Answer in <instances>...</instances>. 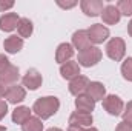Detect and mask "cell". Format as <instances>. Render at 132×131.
I'll use <instances>...</instances> for the list:
<instances>
[{"label": "cell", "mask_w": 132, "mask_h": 131, "mask_svg": "<svg viewBox=\"0 0 132 131\" xmlns=\"http://www.w3.org/2000/svg\"><path fill=\"white\" fill-rule=\"evenodd\" d=\"M34 113L37 116H40L42 119H48L51 117L57 110H59V100L55 97H43L38 99L34 103Z\"/></svg>", "instance_id": "1"}, {"label": "cell", "mask_w": 132, "mask_h": 131, "mask_svg": "<svg viewBox=\"0 0 132 131\" xmlns=\"http://www.w3.org/2000/svg\"><path fill=\"white\" fill-rule=\"evenodd\" d=\"M100 57H101V53L98 48H88L78 54V62L85 66H91L95 65L100 60Z\"/></svg>", "instance_id": "2"}, {"label": "cell", "mask_w": 132, "mask_h": 131, "mask_svg": "<svg viewBox=\"0 0 132 131\" xmlns=\"http://www.w3.org/2000/svg\"><path fill=\"white\" fill-rule=\"evenodd\" d=\"M108 56L114 60H121L123 54H125V42L121 39H112L108 46H106Z\"/></svg>", "instance_id": "3"}, {"label": "cell", "mask_w": 132, "mask_h": 131, "mask_svg": "<svg viewBox=\"0 0 132 131\" xmlns=\"http://www.w3.org/2000/svg\"><path fill=\"white\" fill-rule=\"evenodd\" d=\"M88 35H89V40L94 42V43H101L108 35H109V31L108 28H104L103 25H94L88 30Z\"/></svg>", "instance_id": "4"}, {"label": "cell", "mask_w": 132, "mask_h": 131, "mask_svg": "<svg viewBox=\"0 0 132 131\" xmlns=\"http://www.w3.org/2000/svg\"><path fill=\"white\" fill-rule=\"evenodd\" d=\"M69 123L71 127H85V125H91L92 123V116L89 113H81V111H77L71 116L69 119Z\"/></svg>", "instance_id": "5"}, {"label": "cell", "mask_w": 132, "mask_h": 131, "mask_svg": "<svg viewBox=\"0 0 132 131\" xmlns=\"http://www.w3.org/2000/svg\"><path fill=\"white\" fill-rule=\"evenodd\" d=\"M88 86H89V80H88L85 76H77V77L71 82L69 90H71V93H72V94L78 96V94L85 93V91L88 90Z\"/></svg>", "instance_id": "6"}, {"label": "cell", "mask_w": 132, "mask_h": 131, "mask_svg": "<svg viewBox=\"0 0 132 131\" xmlns=\"http://www.w3.org/2000/svg\"><path fill=\"white\" fill-rule=\"evenodd\" d=\"M103 106L111 113V114H120L121 108H123V102L117 96H108V97L103 100Z\"/></svg>", "instance_id": "7"}, {"label": "cell", "mask_w": 132, "mask_h": 131, "mask_svg": "<svg viewBox=\"0 0 132 131\" xmlns=\"http://www.w3.org/2000/svg\"><path fill=\"white\" fill-rule=\"evenodd\" d=\"M72 42L80 49V53L85 51V49H88V48H91L89 46L91 45V40H89L88 31H77V33L74 34V37H72Z\"/></svg>", "instance_id": "8"}, {"label": "cell", "mask_w": 132, "mask_h": 131, "mask_svg": "<svg viewBox=\"0 0 132 131\" xmlns=\"http://www.w3.org/2000/svg\"><path fill=\"white\" fill-rule=\"evenodd\" d=\"M19 17L17 14L14 12H9V14H5L2 19H0V30L3 31H12L17 25H19Z\"/></svg>", "instance_id": "9"}, {"label": "cell", "mask_w": 132, "mask_h": 131, "mask_svg": "<svg viewBox=\"0 0 132 131\" xmlns=\"http://www.w3.org/2000/svg\"><path fill=\"white\" fill-rule=\"evenodd\" d=\"M81 9L88 16H98L103 11V2H94V0H85L81 2Z\"/></svg>", "instance_id": "10"}, {"label": "cell", "mask_w": 132, "mask_h": 131, "mask_svg": "<svg viewBox=\"0 0 132 131\" xmlns=\"http://www.w3.org/2000/svg\"><path fill=\"white\" fill-rule=\"evenodd\" d=\"M103 20L106 23H117L120 20V11L117 9V6H112V5H108L106 8H103Z\"/></svg>", "instance_id": "11"}, {"label": "cell", "mask_w": 132, "mask_h": 131, "mask_svg": "<svg viewBox=\"0 0 132 131\" xmlns=\"http://www.w3.org/2000/svg\"><path fill=\"white\" fill-rule=\"evenodd\" d=\"M23 83H25V86H28V88H31V90H35V88H38V85L42 83V76H40L35 69H29L28 74L23 77Z\"/></svg>", "instance_id": "12"}, {"label": "cell", "mask_w": 132, "mask_h": 131, "mask_svg": "<svg viewBox=\"0 0 132 131\" xmlns=\"http://www.w3.org/2000/svg\"><path fill=\"white\" fill-rule=\"evenodd\" d=\"M5 96H6V99H8L9 102L17 103V102H20V100L25 99V90H23L22 86L14 85V86H11V88L6 90V94H5Z\"/></svg>", "instance_id": "13"}, {"label": "cell", "mask_w": 132, "mask_h": 131, "mask_svg": "<svg viewBox=\"0 0 132 131\" xmlns=\"http://www.w3.org/2000/svg\"><path fill=\"white\" fill-rule=\"evenodd\" d=\"M75 105H77L78 111H81V113H89V114H91V111L94 110L95 100H92L89 96H80V97L75 100Z\"/></svg>", "instance_id": "14"}, {"label": "cell", "mask_w": 132, "mask_h": 131, "mask_svg": "<svg viewBox=\"0 0 132 131\" xmlns=\"http://www.w3.org/2000/svg\"><path fill=\"white\" fill-rule=\"evenodd\" d=\"M19 79V68L9 65L2 74H0V82L5 85V83H12Z\"/></svg>", "instance_id": "15"}, {"label": "cell", "mask_w": 132, "mask_h": 131, "mask_svg": "<svg viewBox=\"0 0 132 131\" xmlns=\"http://www.w3.org/2000/svg\"><path fill=\"white\" fill-rule=\"evenodd\" d=\"M22 46H23V40L17 35H11L5 40V49L8 53H17L22 49Z\"/></svg>", "instance_id": "16"}, {"label": "cell", "mask_w": 132, "mask_h": 131, "mask_svg": "<svg viewBox=\"0 0 132 131\" xmlns=\"http://www.w3.org/2000/svg\"><path fill=\"white\" fill-rule=\"evenodd\" d=\"M88 96L92 99V100H100L104 96V86L98 83V82H94V83H89L88 86Z\"/></svg>", "instance_id": "17"}, {"label": "cell", "mask_w": 132, "mask_h": 131, "mask_svg": "<svg viewBox=\"0 0 132 131\" xmlns=\"http://www.w3.org/2000/svg\"><path fill=\"white\" fill-rule=\"evenodd\" d=\"M60 72H62V76H63L65 79L77 77V76H78V63H77V62H66V65L62 66Z\"/></svg>", "instance_id": "18"}, {"label": "cell", "mask_w": 132, "mask_h": 131, "mask_svg": "<svg viewBox=\"0 0 132 131\" xmlns=\"http://www.w3.org/2000/svg\"><path fill=\"white\" fill-rule=\"evenodd\" d=\"M74 51H72V46L69 43H62L57 49V62H66V59L72 57Z\"/></svg>", "instance_id": "19"}, {"label": "cell", "mask_w": 132, "mask_h": 131, "mask_svg": "<svg viewBox=\"0 0 132 131\" xmlns=\"http://www.w3.org/2000/svg\"><path fill=\"white\" fill-rule=\"evenodd\" d=\"M29 108H26V106H22V108H17L15 111H14V114H12V119H14V122H17V123H25L28 119H29Z\"/></svg>", "instance_id": "20"}, {"label": "cell", "mask_w": 132, "mask_h": 131, "mask_svg": "<svg viewBox=\"0 0 132 131\" xmlns=\"http://www.w3.org/2000/svg\"><path fill=\"white\" fill-rule=\"evenodd\" d=\"M17 30H19V34L22 37H29L31 33H32V23L28 19H20V22L17 25Z\"/></svg>", "instance_id": "21"}, {"label": "cell", "mask_w": 132, "mask_h": 131, "mask_svg": "<svg viewBox=\"0 0 132 131\" xmlns=\"http://www.w3.org/2000/svg\"><path fill=\"white\" fill-rule=\"evenodd\" d=\"M23 131H42V122L37 117H29L23 123Z\"/></svg>", "instance_id": "22"}, {"label": "cell", "mask_w": 132, "mask_h": 131, "mask_svg": "<svg viewBox=\"0 0 132 131\" xmlns=\"http://www.w3.org/2000/svg\"><path fill=\"white\" fill-rule=\"evenodd\" d=\"M117 9L121 12V14H125V16H131L132 14V0H121V2H118L117 3Z\"/></svg>", "instance_id": "23"}, {"label": "cell", "mask_w": 132, "mask_h": 131, "mask_svg": "<svg viewBox=\"0 0 132 131\" xmlns=\"http://www.w3.org/2000/svg\"><path fill=\"white\" fill-rule=\"evenodd\" d=\"M121 71H123V76H125L128 80H132V59H128V60L125 62Z\"/></svg>", "instance_id": "24"}, {"label": "cell", "mask_w": 132, "mask_h": 131, "mask_svg": "<svg viewBox=\"0 0 132 131\" xmlns=\"http://www.w3.org/2000/svg\"><path fill=\"white\" fill-rule=\"evenodd\" d=\"M115 131H132V122H128V120L121 122V123L117 127Z\"/></svg>", "instance_id": "25"}, {"label": "cell", "mask_w": 132, "mask_h": 131, "mask_svg": "<svg viewBox=\"0 0 132 131\" xmlns=\"http://www.w3.org/2000/svg\"><path fill=\"white\" fill-rule=\"evenodd\" d=\"M8 66H9V63H8V59H6L5 56H2V54H0V74H2V72H3Z\"/></svg>", "instance_id": "26"}, {"label": "cell", "mask_w": 132, "mask_h": 131, "mask_svg": "<svg viewBox=\"0 0 132 131\" xmlns=\"http://www.w3.org/2000/svg\"><path fill=\"white\" fill-rule=\"evenodd\" d=\"M125 119L129 122V120H132V102L128 105V108H126V113H125Z\"/></svg>", "instance_id": "27"}, {"label": "cell", "mask_w": 132, "mask_h": 131, "mask_svg": "<svg viewBox=\"0 0 132 131\" xmlns=\"http://www.w3.org/2000/svg\"><path fill=\"white\" fill-rule=\"evenodd\" d=\"M6 114V103L3 100H0V119Z\"/></svg>", "instance_id": "28"}, {"label": "cell", "mask_w": 132, "mask_h": 131, "mask_svg": "<svg viewBox=\"0 0 132 131\" xmlns=\"http://www.w3.org/2000/svg\"><path fill=\"white\" fill-rule=\"evenodd\" d=\"M12 2H6V3H3V2H0V9H9V8H12Z\"/></svg>", "instance_id": "29"}, {"label": "cell", "mask_w": 132, "mask_h": 131, "mask_svg": "<svg viewBox=\"0 0 132 131\" xmlns=\"http://www.w3.org/2000/svg\"><path fill=\"white\" fill-rule=\"evenodd\" d=\"M59 5H60V6H63V8H72V6H75L77 3H75V2H71V3H63V2H59Z\"/></svg>", "instance_id": "30"}, {"label": "cell", "mask_w": 132, "mask_h": 131, "mask_svg": "<svg viewBox=\"0 0 132 131\" xmlns=\"http://www.w3.org/2000/svg\"><path fill=\"white\" fill-rule=\"evenodd\" d=\"M5 94H6V88H5V85L0 82V97H2V96H5Z\"/></svg>", "instance_id": "31"}, {"label": "cell", "mask_w": 132, "mask_h": 131, "mask_svg": "<svg viewBox=\"0 0 132 131\" xmlns=\"http://www.w3.org/2000/svg\"><path fill=\"white\" fill-rule=\"evenodd\" d=\"M69 131H83L80 127H69Z\"/></svg>", "instance_id": "32"}, {"label": "cell", "mask_w": 132, "mask_h": 131, "mask_svg": "<svg viewBox=\"0 0 132 131\" xmlns=\"http://www.w3.org/2000/svg\"><path fill=\"white\" fill-rule=\"evenodd\" d=\"M128 31H129V34L132 35V20H131V23H129V26H128Z\"/></svg>", "instance_id": "33"}, {"label": "cell", "mask_w": 132, "mask_h": 131, "mask_svg": "<svg viewBox=\"0 0 132 131\" xmlns=\"http://www.w3.org/2000/svg\"><path fill=\"white\" fill-rule=\"evenodd\" d=\"M48 131H62V130H59V128H51V130H48Z\"/></svg>", "instance_id": "34"}, {"label": "cell", "mask_w": 132, "mask_h": 131, "mask_svg": "<svg viewBox=\"0 0 132 131\" xmlns=\"http://www.w3.org/2000/svg\"><path fill=\"white\" fill-rule=\"evenodd\" d=\"M0 131H6V128L5 127H0Z\"/></svg>", "instance_id": "35"}, {"label": "cell", "mask_w": 132, "mask_h": 131, "mask_svg": "<svg viewBox=\"0 0 132 131\" xmlns=\"http://www.w3.org/2000/svg\"><path fill=\"white\" fill-rule=\"evenodd\" d=\"M86 131H97L95 128H91V130H86Z\"/></svg>", "instance_id": "36"}]
</instances>
